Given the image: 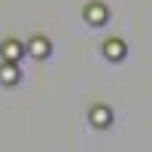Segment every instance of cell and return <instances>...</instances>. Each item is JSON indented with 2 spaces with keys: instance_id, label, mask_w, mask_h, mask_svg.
Masks as SVG:
<instances>
[{
  "instance_id": "cell-1",
  "label": "cell",
  "mask_w": 152,
  "mask_h": 152,
  "mask_svg": "<svg viewBox=\"0 0 152 152\" xmlns=\"http://www.w3.org/2000/svg\"><path fill=\"white\" fill-rule=\"evenodd\" d=\"M107 18H110V9H107L104 3H88V6H85V21H88V24L100 28V24H107Z\"/></svg>"
},
{
  "instance_id": "cell-2",
  "label": "cell",
  "mask_w": 152,
  "mask_h": 152,
  "mask_svg": "<svg viewBox=\"0 0 152 152\" xmlns=\"http://www.w3.org/2000/svg\"><path fill=\"white\" fill-rule=\"evenodd\" d=\"M88 119H91V125H94V128H110V125H113V113H110V107L97 104L91 113H88Z\"/></svg>"
},
{
  "instance_id": "cell-3",
  "label": "cell",
  "mask_w": 152,
  "mask_h": 152,
  "mask_svg": "<svg viewBox=\"0 0 152 152\" xmlns=\"http://www.w3.org/2000/svg\"><path fill=\"white\" fill-rule=\"evenodd\" d=\"M125 52H128V46H125L122 40H107V43H104V55H107L110 61H122Z\"/></svg>"
},
{
  "instance_id": "cell-4",
  "label": "cell",
  "mask_w": 152,
  "mask_h": 152,
  "mask_svg": "<svg viewBox=\"0 0 152 152\" xmlns=\"http://www.w3.org/2000/svg\"><path fill=\"white\" fill-rule=\"evenodd\" d=\"M18 67H15V61H6V64L3 67H0V82H3V85H15L18 82Z\"/></svg>"
},
{
  "instance_id": "cell-5",
  "label": "cell",
  "mask_w": 152,
  "mask_h": 152,
  "mask_svg": "<svg viewBox=\"0 0 152 152\" xmlns=\"http://www.w3.org/2000/svg\"><path fill=\"white\" fill-rule=\"evenodd\" d=\"M21 52H24V49H21L15 40H6L3 46H0V55H3L6 61H18V58H21Z\"/></svg>"
},
{
  "instance_id": "cell-6",
  "label": "cell",
  "mask_w": 152,
  "mask_h": 152,
  "mask_svg": "<svg viewBox=\"0 0 152 152\" xmlns=\"http://www.w3.org/2000/svg\"><path fill=\"white\" fill-rule=\"evenodd\" d=\"M49 52H52L49 40H43V37H34V40H31V55H37V58H49Z\"/></svg>"
}]
</instances>
